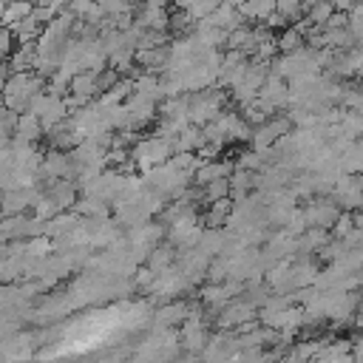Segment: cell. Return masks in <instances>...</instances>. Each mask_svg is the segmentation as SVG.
I'll use <instances>...</instances> for the list:
<instances>
[{
    "label": "cell",
    "mask_w": 363,
    "mask_h": 363,
    "mask_svg": "<svg viewBox=\"0 0 363 363\" xmlns=\"http://www.w3.org/2000/svg\"><path fill=\"white\" fill-rule=\"evenodd\" d=\"M34 88H37V79H31L28 74H14V77H9L6 85H3L6 108H11V111H23V108L31 102Z\"/></svg>",
    "instance_id": "6da1fadb"
},
{
    "label": "cell",
    "mask_w": 363,
    "mask_h": 363,
    "mask_svg": "<svg viewBox=\"0 0 363 363\" xmlns=\"http://www.w3.org/2000/svg\"><path fill=\"white\" fill-rule=\"evenodd\" d=\"M9 51H11V31L0 28V57H6Z\"/></svg>",
    "instance_id": "7a4b0ae2"
},
{
    "label": "cell",
    "mask_w": 363,
    "mask_h": 363,
    "mask_svg": "<svg viewBox=\"0 0 363 363\" xmlns=\"http://www.w3.org/2000/svg\"><path fill=\"white\" fill-rule=\"evenodd\" d=\"M0 85H6V65H0Z\"/></svg>",
    "instance_id": "3957f363"
}]
</instances>
